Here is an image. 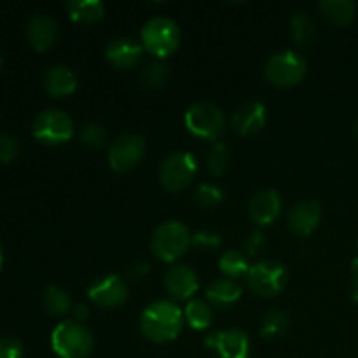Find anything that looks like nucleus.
<instances>
[{"label": "nucleus", "mask_w": 358, "mask_h": 358, "mask_svg": "<svg viewBox=\"0 0 358 358\" xmlns=\"http://www.w3.org/2000/svg\"><path fill=\"white\" fill-rule=\"evenodd\" d=\"M322 219V208L313 199L296 203L289 212V227L297 236H310Z\"/></svg>", "instance_id": "nucleus-16"}, {"label": "nucleus", "mask_w": 358, "mask_h": 358, "mask_svg": "<svg viewBox=\"0 0 358 358\" xmlns=\"http://www.w3.org/2000/svg\"><path fill=\"white\" fill-rule=\"evenodd\" d=\"M206 164L213 175H222L229 166V149L226 143L217 142L206 156Z\"/></svg>", "instance_id": "nucleus-30"}, {"label": "nucleus", "mask_w": 358, "mask_h": 358, "mask_svg": "<svg viewBox=\"0 0 358 358\" xmlns=\"http://www.w3.org/2000/svg\"><path fill=\"white\" fill-rule=\"evenodd\" d=\"M353 269V280H352V287H350V292H352V299L358 303V257L353 261L352 264Z\"/></svg>", "instance_id": "nucleus-38"}, {"label": "nucleus", "mask_w": 358, "mask_h": 358, "mask_svg": "<svg viewBox=\"0 0 358 358\" xmlns=\"http://www.w3.org/2000/svg\"><path fill=\"white\" fill-rule=\"evenodd\" d=\"M0 69H2V55H0Z\"/></svg>", "instance_id": "nucleus-41"}, {"label": "nucleus", "mask_w": 358, "mask_h": 358, "mask_svg": "<svg viewBox=\"0 0 358 358\" xmlns=\"http://www.w3.org/2000/svg\"><path fill=\"white\" fill-rule=\"evenodd\" d=\"M140 79H142L143 86L149 90H159L168 80V66L163 62H150L142 70Z\"/></svg>", "instance_id": "nucleus-29"}, {"label": "nucleus", "mask_w": 358, "mask_h": 358, "mask_svg": "<svg viewBox=\"0 0 358 358\" xmlns=\"http://www.w3.org/2000/svg\"><path fill=\"white\" fill-rule=\"evenodd\" d=\"M355 131H357V136H358V119H357V122H355Z\"/></svg>", "instance_id": "nucleus-40"}, {"label": "nucleus", "mask_w": 358, "mask_h": 358, "mask_svg": "<svg viewBox=\"0 0 358 358\" xmlns=\"http://www.w3.org/2000/svg\"><path fill=\"white\" fill-rule=\"evenodd\" d=\"M72 320L83 324V322H86L90 318V308L84 306V304H77V306L72 308Z\"/></svg>", "instance_id": "nucleus-37"}, {"label": "nucleus", "mask_w": 358, "mask_h": 358, "mask_svg": "<svg viewBox=\"0 0 358 358\" xmlns=\"http://www.w3.org/2000/svg\"><path fill=\"white\" fill-rule=\"evenodd\" d=\"M192 243L201 250H215L222 245V238L213 231H199L192 236Z\"/></svg>", "instance_id": "nucleus-32"}, {"label": "nucleus", "mask_w": 358, "mask_h": 358, "mask_svg": "<svg viewBox=\"0 0 358 358\" xmlns=\"http://www.w3.org/2000/svg\"><path fill=\"white\" fill-rule=\"evenodd\" d=\"M34 135L38 142L48 145H62L73 136V121L59 108H48L34 119Z\"/></svg>", "instance_id": "nucleus-7"}, {"label": "nucleus", "mask_w": 358, "mask_h": 358, "mask_svg": "<svg viewBox=\"0 0 358 358\" xmlns=\"http://www.w3.org/2000/svg\"><path fill=\"white\" fill-rule=\"evenodd\" d=\"M264 76L269 83L278 87L296 86L306 76V62L296 51L276 52L266 63Z\"/></svg>", "instance_id": "nucleus-8"}, {"label": "nucleus", "mask_w": 358, "mask_h": 358, "mask_svg": "<svg viewBox=\"0 0 358 358\" xmlns=\"http://www.w3.org/2000/svg\"><path fill=\"white\" fill-rule=\"evenodd\" d=\"M27 37L37 51H45L58 37V24L48 14H35L27 24Z\"/></svg>", "instance_id": "nucleus-18"}, {"label": "nucleus", "mask_w": 358, "mask_h": 358, "mask_svg": "<svg viewBox=\"0 0 358 358\" xmlns=\"http://www.w3.org/2000/svg\"><path fill=\"white\" fill-rule=\"evenodd\" d=\"M219 268L220 271L226 275V278L236 280L241 278V276H247L250 266H248L245 254H241V252L238 250H227L224 252L222 257H220Z\"/></svg>", "instance_id": "nucleus-26"}, {"label": "nucleus", "mask_w": 358, "mask_h": 358, "mask_svg": "<svg viewBox=\"0 0 358 358\" xmlns=\"http://www.w3.org/2000/svg\"><path fill=\"white\" fill-rule=\"evenodd\" d=\"M315 31H317V28H315L313 20L306 13L299 10V13L294 14L292 20H290V34H292L296 44H310L315 37Z\"/></svg>", "instance_id": "nucleus-27"}, {"label": "nucleus", "mask_w": 358, "mask_h": 358, "mask_svg": "<svg viewBox=\"0 0 358 358\" xmlns=\"http://www.w3.org/2000/svg\"><path fill=\"white\" fill-rule=\"evenodd\" d=\"M212 308L203 299L189 301L184 310V320L192 329H196V331H205V329H208L210 324H212Z\"/></svg>", "instance_id": "nucleus-23"}, {"label": "nucleus", "mask_w": 358, "mask_h": 358, "mask_svg": "<svg viewBox=\"0 0 358 358\" xmlns=\"http://www.w3.org/2000/svg\"><path fill=\"white\" fill-rule=\"evenodd\" d=\"M290 317L285 311H268L261 320V336L266 339H278L289 332Z\"/></svg>", "instance_id": "nucleus-24"}, {"label": "nucleus", "mask_w": 358, "mask_h": 358, "mask_svg": "<svg viewBox=\"0 0 358 358\" xmlns=\"http://www.w3.org/2000/svg\"><path fill=\"white\" fill-rule=\"evenodd\" d=\"M87 297L103 310H115L128 301V285L119 275H107L91 283Z\"/></svg>", "instance_id": "nucleus-11"}, {"label": "nucleus", "mask_w": 358, "mask_h": 358, "mask_svg": "<svg viewBox=\"0 0 358 358\" xmlns=\"http://www.w3.org/2000/svg\"><path fill=\"white\" fill-rule=\"evenodd\" d=\"M149 264L147 262H133L128 269V276L133 282H138V280L145 278L147 273H149Z\"/></svg>", "instance_id": "nucleus-36"}, {"label": "nucleus", "mask_w": 358, "mask_h": 358, "mask_svg": "<svg viewBox=\"0 0 358 358\" xmlns=\"http://www.w3.org/2000/svg\"><path fill=\"white\" fill-rule=\"evenodd\" d=\"M23 345H21L20 339L10 338H0V358H23Z\"/></svg>", "instance_id": "nucleus-33"}, {"label": "nucleus", "mask_w": 358, "mask_h": 358, "mask_svg": "<svg viewBox=\"0 0 358 358\" xmlns=\"http://www.w3.org/2000/svg\"><path fill=\"white\" fill-rule=\"evenodd\" d=\"M282 205V196L275 189H262L252 196L248 203V215L259 226H268L278 219Z\"/></svg>", "instance_id": "nucleus-14"}, {"label": "nucleus", "mask_w": 358, "mask_h": 358, "mask_svg": "<svg viewBox=\"0 0 358 358\" xmlns=\"http://www.w3.org/2000/svg\"><path fill=\"white\" fill-rule=\"evenodd\" d=\"M264 245H266V236L261 233V231H254V233L248 234L247 240H245V248H247L248 254L252 255L259 254V250H261Z\"/></svg>", "instance_id": "nucleus-35"}, {"label": "nucleus", "mask_w": 358, "mask_h": 358, "mask_svg": "<svg viewBox=\"0 0 358 358\" xmlns=\"http://www.w3.org/2000/svg\"><path fill=\"white\" fill-rule=\"evenodd\" d=\"M192 236L187 227L178 220H166L154 229L150 248L154 255L164 262H173L189 250Z\"/></svg>", "instance_id": "nucleus-3"}, {"label": "nucleus", "mask_w": 358, "mask_h": 358, "mask_svg": "<svg viewBox=\"0 0 358 358\" xmlns=\"http://www.w3.org/2000/svg\"><path fill=\"white\" fill-rule=\"evenodd\" d=\"M231 126L241 136H250L261 131L266 126V107L257 100L241 105L231 117Z\"/></svg>", "instance_id": "nucleus-17"}, {"label": "nucleus", "mask_w": 358, "mask_h": 358, "mask_svg": "<svg viewBox=\"0 0 358 358\" xmlns=\"http://www.w3.org/2000/svg\"><path fill=\"white\" fill-rule=\"evenodd\" d=\"M44 87L51 96H66L77 90V77L69 66L52 65L44 73Z\"/></svg>", "instance_id": "nucleus-19"}, {"label": "nucleus", "mask_w": 358, "mask_h": 358, "mask_svg": "<svg viewBox=\"0 0 358 358\" xmlns=\"http://www.w3.org/2000/svg\"><path fill=\"white\" fill-rule=\"evenodd\" d=\"M185 126L192 135L206 140H217L224 133V112L210 101H198L185 112Z\"/></svg>", "instance_id": "nucleus-6"}, {"label": "nucleus", "mask_w": 358, "mask_h": 358, "mask_svg": "<svg viewBox=\"0 0 358 358\" xmlns=\"http://www.w3.org/2000/svg\"><path fill=\"white\" fill-rule=\"evenodd\" d=\"M205 346L215 350L222 358H248L250 357V339L247 332L240 329L210 332L205 338Z\"/></svg>", "instance_id": "nucleus-12"}, {"label": "nucleus", "mask_w": 358, "mask_h": 358, "mask_svg": "<svg viewBox=\"0 0 358 358\" xmlns=\"http://www.w3.org/2000/svg\"><path fill=\"white\" fill-rule=\"evenodd\" d=\"M70 17L79 23H94L105 14V6L100 0H70L66 3Z\"/></svg>", "instance_id": "nucleus-21"}, {"label": "nucleus", "mask_w": 358, "mask_h": 358, "mask_svg": "<svg viewBox=\"0 0 358 358\" xmlns=\"http://www.w3.org/2000/svg\"><path fill=\"white\" fill-rule=\"evenodd\" d=\"M318 7L324 16L336 24L352 23L357 13V3L353 0H322Z\"/></svg>", "instance_id": "nucleus-22"}, {"label": "nucleus", "mask_w": 358, "mask_h": 358, "mask_svg": "<svg viewBox=\"0 0 358 358\" xmlns=\"http://www.w3.org/2000/svg\"><path fill=\"white\" fill-rule=\"evenodd\" d=\"M145 154V142L138 135H122L115 140L108 150V164L117 173L131 171Z\"/></svg>", "instance_id": "nucleus-10"}, {"label": "nucleus", "mask_w": 358, "mask_h": 358, "mask_svg": "<svg viewBox=\"0 0 358 358\" xmlns=\"http://www.w3.org/2000/svg\"><path fill=\"white\" fill-rule=\"evenodd\" d=\"M243 290H241L240 283L236 280L231 278H220L215 280L212 285L206 289V297H208L210 304L217 308H229L236 303L241 297Z\"/></svg>", "instance_id": "nucleus-20"}, {"label": "nucleus", "mask_w": 358, "mask_h": 358, "mask_svg": "<svg viewBox=\"0 0 358 358\" xmlns=\"http://www.w3.org/2000/svg\"><path fill=\"white\" fill-rule=\"evenodd\" d=\"M42 304H44L45 311L52 317H63L69 311H72V301H70L69 294L63 289L56 285H49L42 294Z\"/></svg>", "instance_id": "nucleus-25"}, {"label": "nucleus", "mask_w": 358, "mask_h": 358, "mask_svg": "<svg viewBox=\"0 0 358 358\" xmlns=\"http://www.w3.org/2000/svg\"><path fill=\"white\" fill-rule=\"evenodd\" d=\"M142 45L145 51L157 58L173 55L180 45V28L166 16H156L147 21L142 28Z\"/></svg>", "instance_id": "nucleus-4"}, {"label": "nucleus", "mask_w": 358, "mask_h": 358, "mask_svg": "<svg viewBox=\"0 0 358 358\" xmlns=\"http://www.w3.org/2000/svg\"><path fill=\"white\" fill-rule=\"evenodd\" d=\"M2 248H0V268H2Z\"/></svg>", "instance_id": "nucleus-39"}, {"label": "nucleus", "mask_w": 358, "mask_h": 358, "mask_svg": "<svg viewBox=\"0 0 358 358\" xmlns=\"http://www.w3.org/2000/svg\"><path fill=\"white\" fill-rule=\"evenodd\" d=\"M79 140L90 149H103L107 145V129L96 121L84 122L79 131Z\"/></svg>", "instance_id": "nucleus-28"}, {"label": "nucleus", "mask_w": 358, "mask_h": 358, "mask_svg": "<svg viewBox=\"0 0 358 358\" xmlns=\"http://www.w3.org/2000/svg\"><path fill=\"white\" fill-rule=\"evenodd\" d=\"M196 205L203 206V208H212V206H217L224 199V191L217 185L212 184H201L194 191V196H192Z\"/></svg>", "instance_id": "nucleus-31"}, {"label": "nucleus", "mask_w": 358, "mask_h": 358, "mask_svg": "<svg viewBox=\"0 0 358 358\" xmlns=\"http://www.w3.org/2000/svg\"><path fill=\"white\" fill-rule=\"evenodd\" d=\"M140 332L152 343H170L184 327V311L170 301L150 303L140 315Z\"/></svg>", "instance_id": "nucleus-1"}, {"label": "nucleus", "mask_w": 358, "mask_h": 358, "mask_svg": "<svg viewBox=\"0 0 358 358\" xmlns=\"http://www.w3.org/2000/svg\"><path fill=\"white\" fill-rule=\"evenodd\" d=\"M20 152V145H17L16 138L10 135H0V161L2 163H9Z\"/></svg>", "instance_id": "nucleus-34"}, {"label": "nucleus", "mask_w": 358, "mask_h": 358, "mask_svg": "<svg viewBox=\"0 0 358 358\" xmlns=\"http://www.w3.org/2000/svg\"><path fill=\"white\" fill-rule=\"evenodd\" d=\"M198 171V161L191 152H173L159 166V182L166 191H182L191 184Z\"/></svg>", "instance_id": "nucleus-9"}, {"label": "nucleus", "mask_w": 358, "mask_h": 358, "mask_svg": "<svg viewBox=\"0 0 358 358\" xmlns=\"http://www.w3.org/2000/svg\"><path fill=\"white\" fill-rule=\"evenodd\" d=\"M143 55V45L131 37H117L107 45L105 56L108 62L121 70H129L138 65Z\"/></svg>", "instance_id": "nucleus-15"}, {"label": "nucleus", "mask_w": 358, "mask_h": 358, "mask_svg": "<svg viewBox=\"0 0 358 358\" xmlns=\"http://www.w3.org/2000/svg\"><path fill=\"white\" fill-rule=\"evenodd\" d=\"M51 348L59 358H87L94 348V338L84 324L63 320L52 331Z\"/></svg>", "instance_id": "nucleus-2"}, {"label": "nucleus", "mask_w": 358, "mask_h": 358, "mask_svg": "<svg viewBox=\"0 0 358 358\" xmlns=\"http://www.w3.org/2000/svg\"><path fill=\"white\" fill-rule=\"evenodd\" d=\"M199 289L198 275L187 264H175L164 275V290L175 301H185Z\"/></svg>", "instance_id": "nucleus-13"}, {"label": "nucleus", "mask_w": 358, "mask_h": 358, "mask_svg": "<svg viewBox=\"0 0 358 358\" xmlns=\"http://www.w3.org/2000/svg\"><path fill=\"white\" fill-rule=\"evenodd\" d=\"M289 282V271L278 261H261L247 273L248 289L259 297L278 296Z\"/></svg>", "instance_id": "nucleus-5"}]
</instances>
